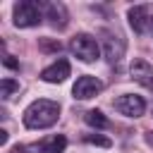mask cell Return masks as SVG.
I'll list each match as a JSON object with an SVG mask.
<instances>
[{
  "label": "cell",
  "mask_w": 153,
  "mask_h": 153,
  "mask_svg": "<svg viewBox=\"0 0 153 153\" xmlns=\"http://www.w3.org/2000/svg\"><path fill=\"white\" fill-rule=\"evenodd\" d=\"M60 117V105L50 98H38L24 110V127L26 129H45L53 127Z\"/></svg>",
  "instance_id": "1"
},
{
  "label": "cell",
  "mask_w": 153,
  "mask_h": 153,
  "mask_svg": "<svg viewBox=\"0 0 153 153\" xmlns=\"http://www.w3.org/2000/svg\"><path fill=\"white\" fill-rule=\"evenodd\" d=\"M12 17H14V26L19 29H29V26H38L43 22V12L41 5L33 0H22L12 7Z\"/></svg>",
  "instance_id": "2"
},
{
  "label": "cell",
  "mask_w": 153,
  "mask_h": 153,
  "mask_svg": "<svg viewBox=\"0 0 153 153\" xmlns=\"http://www.w3.org/2000/svg\"><path fill=\"white\" fill-rule=\"evenodd\" d=\"M69 50L74 57H79L81 62H96L100 57V48H98V41L91 36V33H76L72 41H69Z\"/></svg>",
  "instance_id": "3"
},
{
  "label": "cell",
  "mask_w": 153,
  "mask_h": 153,
  "mask_svg": "<svg viewBox=\"0 0 153 153\" xmlns=\"http://www.w3.org/2000/svg\"><path fill=\"white\" fill-rule=\"evenodd\" d=\"M100 36H103V45H105V57H108V62H110V65H117V62L122 60V55H124V48H127L124 38H122L117 31H110V29H103Z\"/></svg>",
  "instance_id": "4"
},
{
  "label": "cell",
  "mask_w": 153,
  "mask_h": 153,
  "mask_svg": "<svg viewBox=\"0 0 153 153\" xmlns=\"http://www.w3.org/2000/svg\"><path fill=\"white\" fill-rule=\"evenodd\" d=\"M115 110L124 117H141L146 112V100L136 93H124V96L115 98Z\"/></svg>",
  "instance_id": "5"
},
{
  "label": "cell",
  "mask_w": 153,
  "mask_h": 153,
  "mask_svg": "<svg viewBox=\"0 0 153 153\" xmlns=\"http://www.w3.org/2000/svg\"><path fill=\"white\" fill-rule=\"evenodd\" d=\"M100 91H103V81H100V79H96V76H91V74L79 76V79H76V84H74V88H72V93H74V98H76V100H88V98L98 96Z\"/></svg>",
  "instance_id": "6"
},
{
  "label": "cell",
  "mask_w": 153,
  "mask_h": 153,
  "mask_svg": "<svg viewBox=\"0 0 153 153\" xmlns=\"http://www.w3.org/2000/svg\"><path fill=\"white\" fill-rule=\"evenodd\" d=\"M151 7L148 5H134V7H129V12H127V17H129V26L134 29V33H139V36H143V33H148V26H151Z\"/></svg>",
  "instance_id": "7"
},
{
  "label": "cell",
  "mask_w": 153,
  "mask_h": 153,
  "mask_svg": "<svg viewBox=\"0 0 153 153\" xmlns=\"http://www.w3.org/2000/svg\"><path fill=\"white\" fill-rule=\"evenodd\" d=\"M129 74H131V79H134L136 84H141L143 88L153 91V67H151L146 60H141V57L131 60V65H129Z\"/></svg>",
  "instance_id": "8"
},
{
  "label": "cell",
  "mask_w": 153,
  "mask_h": 153,
  "mask_svg": "<svg viewBox=\"0 0 153 153\" xmlns=\"http://www.w3.org/2000/svg\"><path fill=\"white\" fill-rule=\"evenodd\" d=\"M69 72H72V67H69L67 60H55L50 67H45L41 72V79L48 81V84H60V81H65L69 76Z\"/></svg>",
  "instance_id": "9"
},
{
  "label": "cell",
  "mask_w": 153,
  "mask_h": 153,
  "mask_svg": "<svg viewBox=\"0 0 153 153\" xmlns=\"http://www.w3.org/2000/svg\"><path fill=\"white\" fill-rule=\"evenodd\" d=\"M45 17H48L50 26L53 29H60V31L69 24V12H67V7L62 2H48L45 5Z\"/></svg>",
  "instance_id": "10"
},
{
  "label": "cell",
  "mask_w": 153,
  "mask_h": 153,
  "mask_svg": "<svg viewBox=\"0 0 153 153\" xmlns=\"http://www.w3.org/2000/svg\"><path fill=\"white\" fill-rule=\"evenodd\" d=\"M67 148V139L62 134H55V136H48L38 143V151L41 153H65Z\"/></svg>",
  "instance_id": "11"
},
{
  "label": "cell",
  "mask_w": 153,
  "mask_h": 153,
  "mask_svg": "<svg viewBox=\"0 0 153 153\" xmlns=\"http://www.w3.org/2000/svg\"><path fill=\"white\" fill-rule=\"evenodd\" d=\"M84 122H86L88 127H93V129H108V127H110V120H108L100 110H88V112H84Z\"/></svg>",
  "instance_id": "12"
},
{
  "label": "cell",
  "mask_w": 153,
  "mask_h": 153,
  "mask_svg": "<svg viewBox=\"0 0 153 153\" xmlns=\"http://www.w3.org/2000/svg\"><path fill=\"white\" fill-rule=\"evenodd\" d=\"M14 91H19V81H14V79L5 76V79L0 81V96L7 100V98H12V93H14Z\"/></svg>",
  "instance_id": "13"
},
{
  "label": "cell",
  "mask_w": 153,
  "mask_h": 153,
  "mask_svg": "<svg viewBox=\"0 0 153 153\" xmlns=\"http://www.w3.org/2000/svg\"><path fill=\"white\" fill-rule=\"evenodd\" d=\"M84 141H86V143L103 146V148H110V146H112V141H110L108 136H100V134H86V136H84Z\"/></svg>",
  "instance_id": "14"
},
{
  "label": "cell",
  "mask_w": 153,
  "mask_h": 153,
  "mask_svg": "<svg viewBox=\"0 0 153 153\" xmlns=\"http://www.w3.org/2000/svg\"><path fill=\"white\" fill-rule=\"evenodd\" d=\"M38 45H41V50H53V53H57V50L62 48V45H60L57 41H45V38H43V41H41Z\"/></svg>",
  "instance_id": "15"
},
{
  "label": "cell",
  "mask_w": 153,
  "mask_h": 153,
  "mask_svg": "<svg viewBox=\"0 0 153 153\" xmlns=\"http://www.w3.org/2000/svg\"><path fill=\"white\" fill-rule=\"evenodd\" d=\"M2 65H5V67H10V69H19V62H17L10 53H5V55H2Z\"/></svg>",
  "instance_id": "16"
},
{
  "label": "cell",
  "mask_w": 153,
  "mask_h": 153,
  "mask_svg": "<svg viewBox=\"0 0 153 153\" xmlns=\"http://www.w3.org/2000/svg\"><path fill=\"white\" fill-rule=\"evenodd\" d=\"M0 143H2V146L7 143V131H5V129H0Z\"/></svg>",
  "instance_id": "17"
},
{
  "label": "cell",
  "mask_w": 153,
  "mask_h": 153,
  "mask_svg": "<svg viewBox=\"0 0 153 153\" xmlns=\"http://www.w3.org/2000/svg\"><path fill=\"white\" fill-rule=\"evenodd\" d=\"M148 33L153 36V12H151V26H148Z\"/></svg>",
  "instance_id": "18"
},
{
  "label": "cell",
  "mask_w": 153,
  "mask_h": 153,
  "mask_svg": "<svg viewBox=\"0 0 153 153\" xmlns=\"http://www.w3.org/2000/svg\"><path fill=\"white\" fill-rule=\"evenodd\" d=\"M146 141H148V143H151V146H153V131H151V134H148V136H146Z\"/></svg>",
  "instance_id": "19"
}]
</instances>
